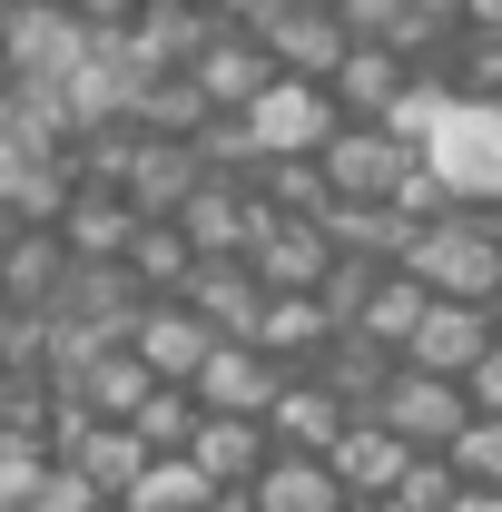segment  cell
Instances as JSON below:
<instances>
[{
	"instance_id": "cell-1",
	"label": "cell",
	"mask_w": 502,
	"mask_h": 512,
	"mask_svg": "<svg viewBox=\"0 0 502 512\" xmlns=\"http://www.w3.org/2000/svg\"><path fill=\"white\" fill-rule=\"evenodd\" d=\"M414 158L434 168V188L453 207H502V99H443Z\"/></svg>"
},
{
	"instance_id": "cell-2",
	"label": "cell",
	"mask_w": 502,
	"mask_h": 512,
	"mask_svg": "<svg viewBox=\"0 0 502 512\" xmlns=\"http://www.w3.org/2000/svg\"><path fill=\"white\" fill-rule=\"evenodd\" d=\"M89 50V30L69 20V0H0V89H60Z\"/></svg>"
},
{
	"instance_id": "cell-3",
	"label": "cell",
	"mask_w": 502,
	"mask_h": 512,
	"mask_svg": "<svg viewBox=\"0 0 502 512\" xmlns=\"http://www.w3.org/2000/svg\"><path fill=\"white\" fill-rule=\"evenodd\" d=\"M315 178L335 207H394V188L414 178V138H394L384 119H345L315 148Z\"/></svg>"
},
{
	"instance_id": "cell-4",
	"label": "cell",
	"mask_w": 502,
	"mask_h": 512,
	"mask_svg": "<svg viewBox=\"0 0 502 512\" xmlns=\"http://www.w3.org/2000/svg\"><path fill=\"white\" fill-rule=\"evenodd\" d=\"M237 119H247L256 158H315V148L345 128V119H335V99H325L315 79H266V89H256Z\"/></svg>"
},
{
	"instance_id": "cell-5",
	"label": "cell",
	"mask_w": 502,
	"mask_h": 512,
	"mask_svg": "<svg viewBox=\"0 0 502 512\" xmlns=\"http://www.w3.org/2000/svg\"><path fill=\"white\" fill-rule=\"evenodd\" d=\"M256 40H266L276 79H315V89H325V79H335V60L355 50V40H345V20H335L325 0H276V10L256 20Z\"/></svg>"
},
{
	"instance_id": "cell-6",
	"label": "cell",
	"mask_w": 502,
	"mask_h": 512,
	"mask_svg": "<svg viewBox=\"0 0 502 512\" xmlns=\"http://www.w3.org/2000/svg\"><path fill=\"white\" fill-rule=\"evenodd\" d=\"M375 424L394 434L404 453H443L453 434H463V384L443 375H414V365H394V384L375 394Z\"/></svg>"
},
{
	"instance_id": "cell-7",
	"label": "cell",
	"mask_w": 502,
	"mask_h": 512,
	"mask_svg": "<svg viewBox=\"0 0 502 512\" xmlns=\"http://www.w3.org/2000/svg\"><path fill=\"white\" fill-rule=\"evenodd\" d=\"M178 237H188V256H247L256 227H266V207H256L247 178H197L188 197H178V217H168Z\"/></svg>"
},
{
	"instance_id": "cell-8",
	"label": "cell",
	"mask_w": 502,
	"mask_h": 512,
	"mask_svg": "<svg viewBox=\"0 0 502 512\" xmlns=\"http://www.w3.org/2000/svg\"><path fill=\"white\" fill-rule=\"evenodd\" d=\"M178 306H188L217 345H256V316H266V286L247 276V256H197L188 286H178Z\"/></svg>"
},
{
	"instance_id": "cell-9",
	"label": "cell",
	"mask_w": 502,
	"mask_h": 512,
	"mask_svg": "<svg viewBox=\"0 0 502 512\" xmlns=\"http://www.w3.org/2000/svg\"><path fill=\"white\" fill-rule=\"evenodd\" d=\"M178 79L207 99V119H237L256 89L276 79V60H266V40H256V30H227V20H217V30H207V50H197Z\"/></svg>"
},
{
	"instance_id": "cell-10",
	"label": "cell",
	"mask_w": 502,
	"mask_h": 512,
	"mask_svg": "<svg viewBox=\"0 0 502 512\" xmlns=\"http://www.w3.org/2000/svg\"><path fill=\"white\" fill-rule=\"evenodd\" d=\"M207 345H217V335H207L178 296H148V306L128 316V355L148 365V384H188L197 365H207Z\"/></svg>"
},
{
	"instance_id": "cell-11",
	"label": "cell",
	"mask_w": 502,
	"mask_h": 512,
	"mask_svg": "<svg viewBox=\"0 0 502 512\" xmlns=\"http://www.w3.org/2000/svg\"><path fill=\"white\" fill-rule=\"evenodd\" d=\"M502 325L483 316V306H424V325H414V335H404V355H394V365H414V375H443V384H463V365H473V355H483V345H493Z\"/></svg>"
},
{
	"instance_id": "cell-12",
	"label": "cell",
	"mask_w": 502,
	"mask_h": 512,
	"mask_svg": "<svg viewBox=\"0 0 502 512\" xmlns=\"http://www.w3.org/2000/svg\"><path fill=\"white\" fill-rule=\"evenodd\" d=\"M276 384H286V365H266L256 345H207V365L188 375V394H197V414H256L266 424Z\"/></svg>"
},
{
	"instance_id": "cell-13",
	"label": "cell",
	"mask_w": 502,
	"mask_h": 512,
	"mask_svg": "<svg viewBox=\"0 0 502 512\" xmlns=\"http://www.w3.org/2000/svg\"><path fill=\"white\" fill-rule=\"evenodd\" d=\"M335 266V247H325V227H296V217H266L247 247V276L266 286V296H315V276Z\"/></svg>"
},
{
	"instance_id": "cell-14",
	"label": "cell",
	"mask_w": 502,
	"mask_h": 512,
	"mask_svg": "<svg viewBox=\"0 0 502 512\" xmlns=\"http://www.w3.org/2000/svg\"><path fill=\"white\" fill-rule=\"evenodd\" d=\"M266 424L256 414H197V434H188V463L217 483V493H247L256 473H266Z\"/></svg>"
},
{
	"instance_id": "cell-15",
	"label": "cell",
	"mask_w": 502,
	"mask_h": 512,
	"mask_svg": "<svg viewBox=\"0 0 502 512\" xmlns=\"http://www.w3.org/2000/svg\"><path fill=\"white\" fill-rule=\"evenodd\" d=\"M128 227H138V207H128L119 188H99V178H79L50 237H60V247H69V266H109V256L128 247Z\"/></svg>"
},
{
	"instance_id": "cell-16",
	"label": "cell",
	"mask_w": 502,
	"mask_h": 512,
	"mask_svg": "<svg viewBox=\"0 0 502 512\" xmlns=\"http://www.w3.org/2000/svg\"><path fill=\"white\" fill-rule=\"evenodd\" d=\"M69 286V247L50 227H20L0 247V316H50V296Z\"/></svg>"
},
{
	"instance_id": "cell-17",
	"label": "cell",
	"mask_w": 502,
	"mask_h": 512,
	"mask_svg": "<svg viewBox=\"0 0 502 512\" xmlns=\"http://www.w3.org/2000/svg\"><path fill=\"white\" fill-rule=\"evenodd\" d=\"M414 89V69L394 60L384 40H355L345 60H335V79H325V99H335V119H394V99Z\"/></svg>"
},
{
	"instance_id": "cell-18",
	"label": "cell",
	"mask_w": 502,
	"mask_h": 512,
	"mask_svg": "<svg viewBox=\"0 0 502 512\" xmlns=\"http://www.w3.org/2000/svg\"><path fill=\"white\" fill-rule=\"evenodd\" d=\"M345 424H355V414H345L315 375H286V384H276V404H266V444H276V453H325Z\"/></svg>"
},
{
	"instance_id": "cell-19",
	"label": "cell",
	"mask_w": 502,
	"mask_h": 512,
	"mask_svg": "<svg viewBox=\"0 0 502 512\" xmlns=\"http://www.w3.org/2000/svg\"><path fill=\"white\" fill-rule=\"evenodd\" d=\"M306 375L325 384V394H335L345 414H375V394L394 384V355H384V345H365L355 325H335V335H325V355H315Z\"/></svg>"
},
{
	"instance_id": "cell-20",
	"label": "cell",
	"mask_w": 502,
	"mask_h": 512,
	"mask_svg": "<svg viewBox=\"0 0 502 512\" xmlns=\"http://www.w3.org/2000/svg\"><path fill=\"white\" fill-rule=\"evenodd\" d=\"M404 463H414V453L394 444L375 414H355V424H345V434L325 444V473L345 483V503H365V493H394V473H404Z\"/></svg>"
},
{
	"instance_id": "cell-21",
	"label": "cell",
	"mask_w": 502,
	"mask_h": 512,
	"mask_svg": "<svg viewBox=\"0 0 502 512\" xmlns=\"http://www.w3.org/2000/svg\"><path fill=\"white\" fill-rule=\"evenodd\" d=\"M256 512H345V483L325 473V453H266V473L247 483Z\"/></svg>"
},
{
	"instance_id": "cell-22",
	"label": "cell",
	"mask_w": 502,
	"mask_h": 512,
	"mask_svg": "<svg viewBox=\"0 0 502 512\" xmlns=\"http://www.w3.org/2000/svg\"><path fill=\"white\" fill-rule=\"evenodd\" d=\"M325 335H335V325H325L315 296H266V316H256V355L286 365V375H306L315 355H325Z\"/></svg>"
},
{
	"instance_id": "cell-23",
	"label": "cell",
	"mask_w": 502,
	"mask_h": 512,
	"mask_svg": "<svg viewBox=\"0 0 502 512\" xmlns=\"http://www.w3.org/2000/svg\"><path fill=\"white\" fill-rule=\"evenodd\" d=\"M119 266L138 276V296H178L197 256H188V237H178L168 217H138V227H128V247H119Z\"/></svg>"
},
{
	"instance_id": "cell-24",
	"label": "cell",
	"mask_w": 502,
	"mask_h": 512,
	"mask_svg": "<svg viewBox=\"0 0 502 512\" xmlns=\"http://www.w3.org/2000/svg\"><path fill=\"white\" fill-rule=\"evenodd\" d=\"M207 493H217V483L197 473L188 453H148V463H138V483H128V503H119V512H207Z\"/></svg>"
},
{
	"instance_id": "cell-25",
	"label": "cell",
	"mask_w": 502,
	"mask_h": 512,
	"mask_svg": "<svg viewBox=\"0 0 502 512\" xmlns=\"http://www.w3.org/2000/svg\"><path fill=\"white\" fill-rule=\"evenodd\" d=\"M315 227H325V247H335V256H375V266H394V256H404V237H414L394 207H325Z\"/></svg>"
},
{
	"instance_id": "cell-26",
	"label": "cell",
	"mask_w": 502,
	"mask_h": 512,
	"mask_svg": "<svg viewBox=\"0 0 502 512\" xmlns=\"http://www.w3.org/2000/svg\"><path fill=\"white\" fill-rule=\"evenodd\" d=\"M424 306H434V296H424V286H414L404 266H384V286L365 296V316H355V335H365V345H384V355H404V335L424 325Z\"/></svg>"
},
{
	"instance_id": "cell-27",
	"label": "cell",
	"mask_w": 502,
	"mask_h": 512,
	"mask_svg": "<svg viewBox=\"0 0 502 512\" xmlns=\"http://www.w3.org/2000/svg\"><path fill=\"white\" fill-rule=\"evenodd\" d=\"M128 434H138V453H188L197 394H188V384H148V394H138V414H128Z\"/></svg>"
},
{
	"instance_id": "cell-28",
	"label": "cell",
	"mask_w": 502,
	"mask_h": 512,
	"mask_svg": "<svg viewBox=\"0 0 502 512\" xmlns=\"http://www.w3.org/2000/svg\"><path fill=\"white\" fill-rule=\"evenodd\" d=\"M443 463H453L463 493H502V414H463V434L443 444Z\"/></svg>"
},
{
	"instance_id": "cell-29",
	"label": "cell",
	"mask_w": 502,
	"mask_h": 512,
	"mask_svg": "<svg viewBox=\"0 0 502 512\" xmlns=\"http://www.w3.org/2000/svg\"><path fill=\"white\" fill-rule=\"evenodd\" d=\"M375 286H384V266H375V256H335V266L315 276V306H325V325H355Z\"/></svg>"
},
{
	"instance_id": "cell-30",
	"label": "cell",
	"mask_w": 502,
	"mask_h": 512,
	"mask_svg": "<svg viewBox=\"0 0 502 512\" xmlns=\"http://www.w3.org/2000/svg\"><path fill=\"white\" fill-rule=\"evenodd\" d=\"M453 493H463V483H453V463H443V453H414V463L394 473V493H384V503H394V512H453Z\"/></svg>"
},
{
	"instance_id": "cell-31",
	"label": "cell",
	"mask_w": 502,
	"mask_h": 512,
	"mask_svg": "<svg viewBox=\"0 0 502 512\" xmlns=\"http://www.w3.org/2000/svg\"><path fill=\"white\" fill-rule=\"evenodd\" d=\"M40 463H50L40 444H20V434H0V512H20V493L40 483Z\"/></svg>"
},
{
	"instance_id": "cell-32",
	"label": "cell",
	"mask_w": 502,
	"mask_h": 512,
	"mask_svg": "<svg viewBox=\"0 0 502 512\" xmlns=\"http://www.w3.org/2000/svg\"><path fill=\"white\" fill-rule=\"evenodd\" d=\"M463 414H502V335L463 365Z\"/></svg>"
},
{
	"instance_id": "cell-33",
	"label": "cell",
	"mask_w": 502,
	"mask_h": 512,
	"mask_svg": "<svg viewBox=\"0 0 502 512\" xmlns=\"http://www.w3.org/2000/svg\"><path fill=\"white\" fill-rule=\"evenodd\" d=\"M335 20H345V40H384L394 20H404V0H325Z\"/></svg>"
},
{
	"instance_id": "cell-34",
	"label": "cell",
	"mask_w": 502,
	"mask_h": 512,
	"mask_svg": "<svg viewBox=\"0 0 502 512\" xmlns=\"http://www.w3.org/2000/svg\"><path fill=\"white\" fill-rule=\"evenodd\" d=\"M69 20H79V30H128L138 0H69Z\"/></svg>"
},
{
	"instance_id": "cell-35",
	"label": "cell",
	"mask_w": 502,
	"mask_h": 512,
	"mask_svg": "<svg viewBox=\"0 0 502 512\" xmlns=\"http://www.w3.org/2000/svg\"><path fill=\"white\" fill-rule=\"evenodd\" d=\"M453 20H463V40H502V0H453Z\"/></svg>"
},
{
	"instance_id": "cell-36",
	"label": "cell",
	"mask_w": 502,
	"mask_h": 512,
	"mask_svg": "<svg viewBox=\"0 0 502 512\" xmlns=\"http://www.w3.org/2000/svg\"><path fill=\"white\" fill-rule=\"evenodd\" d=\"M453 512H502V493H453Z\"/></svg>"
},
{
	"instance_id": "cell-37",
	"label": "cell",
	"mask_w": 502,
	"mask_h": 512,
	"mask_svg": "<svg viewBox=\"0 0 502 512\" xmlns=\"http://www.w3.org/2000/svg\"><path fill=\"white\" fill-rule=\"evenodd\" d=\"M207 512H256V503H247V493H207Z\"/></svg>"
},
{
	"instance_id": "cell-38",
	"label": "cell",
	"mask_w": 502,
	"mask_h": 512,
	"mask_svg": "<svg viewBox=\"0 0 502 512\" xmlns=\"http://www.w3.org/2000/svg\"><path fill=\"white\" fill-rule=\"evenodd\" d=\"M345 512H394V503H384V493H365V503H345Z\"/></svg>"
},
{
	"instance_id": "cell-39",
	"label": "cell",
	"mask_w": 502,
	"mask_h": 512,
	"mask_svg": "<svg viewBox=\"0 0 502 512\" xmlns=\"http://www.w3.org/2000/svg\"><path fill=\"white\" fill-rule=\"evenodd\" d=\"M10 237H20V227H10V207H0V247H10Z\"/></svg>"
},
{
	"instance_id": "cell-40",
	"label": "cell",
	"mask_w": 502,
	"mask_h": 512,
	"mask_svg": "<svg viewBox=\"0 0 502 512\" xmlns=\"http://www.w3.org/2000/svg\"><path fill=\"white\" fill-rule=\"evenodd\" d=\"M0 414H10V365H0Z\"/></svg>"
},
{
	"instance_id": "cell-41",
	"label": "cell",
	"mask_w": 502,
	"mask_h": 512,
	"mask_svg": "<svg viewBox=\"0 0 502 512\" xmlns=\"http://www.w3.org/2000/svg\"><path fill=\"white\" fill-rule=\"evenodd\" d=\"M178 10H217V0H178Z\"/></svg>"
},
{
	"instance_id": "cell-42",
	"label": "cell",
	"mask_w": 502,
	"mask_h": 512,
	"mask_svg": "<svg viewBox=\"0 0 502 512\" xmlns=\"http://www.w3.org/2000/svg\"><path fill=\"white\" fill-rule=\"evenodd\" d=\"M443 10H453V0H443Z\"/></svg>"
}]
</instances>
